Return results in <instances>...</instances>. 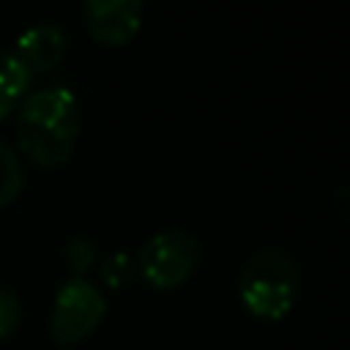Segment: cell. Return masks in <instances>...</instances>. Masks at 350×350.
Returning <instances> with one entry per match:
<instances>
[{"instance_id":"obj_10","label":"cell","mask_w":350,"mask_h":350,"mask_svg":"<svg viewBox=\"0 0 350 350\" xmlns=\"http://www.w3.org/2000/svg\"><path fill=\"white\" fill-rule=\"evenodd\" d=\"M63 257H66L68 268L74 271V276H82L96 260V243L85 235H77L63 246Z\"/></svg>"},{"instance_id":"obj_4","label":"cell","mask_w":350,"mask_h":350,"mask_svg":"<svg viewBox=\"0 0 350 350\" xmlns=\"http://www.w3.org/2000/svg\"><path fill=\"white\" fill-rule=\"evenodd\" d=\"M107 314L104 293L85 276H71L60 284L49 312V334L60 345L82 342Z\"/></svg>"},{"instance_id":"obj_7","label":"cell","mask_w":350,"mask_h":350,"mask_svg":"<svg viewBox=\"0 0 350 350\" xmlns=\"http://www.w3.org/2000/svg\"><path fill=\"white\" fill-rule=\"evenodd\" d=\"M33 74L25 68V63L11 52L0 46V118L19 107V101L27 96Z\"/></svg>"},{"instance_id":"obj_8","label":"cell","mask_w":350,"mask_h":350,"mask_svg":"<svg viewBox=\"0 0 350 350\" xmlns=\"http://www.w3.org/2000/svg\"><path fill=\"white\" fill-rule=\"evenodd\" d=\"M25 186V170L16 150L0 137V208L8 205Z\"/></svg>"},{"instance_id":"obj_3","label":"cell","mask_w":350,"mask_h":350,"mask_svg":"<svg viewBox=\"0 0 350 350\" xmlns=\"http://www.w3.org/2000/svg\"><path fill=\"white\" fill-rule=\"evenodd\" d=\"M197 260H200V246L194 235H189L186 230H161L142 243L134 262L139 276L150 287L170 290L183 284L194 273Z\"/></svg>"},{"instance_id":"obj_1","label":"cell","mask_w":350,"mask_h":350,"mask_svg":"<svg viewBox=\"0 0 350 350\" xmlns=\"http://www.w3.org/2000/svg\"><path fill=\"white\" fill-rule=\"evenodd\" d=\"M79 137V101L63 85L27 93L16 107V139L30 161L41 167L63 164Z\"/></svg>"},{"instance_id":"obj_11","label":"cell","mask_w":350,"mask_h":350,"mask_svg":"<svg viewBox=\"0 0 350 350\" xmlns=\"http://www.w3.org/2000/svg\"><path fill=\"white\" fill-rule=\"evenodd\" d=\"M22 320V304L16 298L14 290H8L5 284H0V339L11 336L16 331Z\"/></svg>"},{"instance_id":"obj_5","label":"cell","mask_w":350,"mask_h":350,"mask_svg":"<svg viewBox=\"0 0 350 350\" xmlns=\"http://www.w3.org/2000/svg\"><path fill=\"white\" fill-rule=\"evenodd\" d=\"M88 33L104 46H123L142 22L139 0H88L82 5Z\"/></svg>"},{"instance_id":"obj_9","label":"cell","mask_w":350,"mask_h":350,"mask_svg":"<svg viewBox=\"0 0 350 350\" xmlns=\"http://www.w3.org/2000/svg\"><path fill=\"white\" fill-rule=\"evenodd\" d=\"M134 273H137V262H134V257L126 254V252H112V254H107L104 262H101V279H104L109 287H123V284H129V282L134 279Z\"/></svg>"},{"instance_id":"obj_6","label":"cell","mask_w":350,"mask_h":350,"mask_svg":"<svg viewBox=\"0 0 350 350\" xmlns=\"http://www.w3.org/2000/svg\"><path fill=\"white\" fill-rule=\"evenodd\" d=\"M66 44H68V38H66V30L60 25H55V22H38V25L27 27L25 33H19L14 55L36 77V74L52 71L63 60Z\"/></svg>"},{"instance_id":"obj_2","label":"cell","mask_w":350,"mask_h":350,"mask_svg":"<svg viewBox=\"0 0 350 350\" xmlns=\"http://www.w3.org/2000/svg\"><path fill=\"white\" fill-rule=\"evenodd\" d=\"M301 290V271L295 260L282 249H260L254 252L241 276H238V293L243 306L265 320L284 317Z\"/></svg>"}]
</instances>
